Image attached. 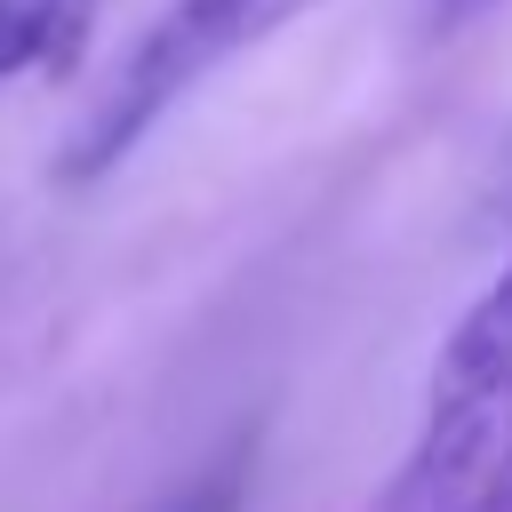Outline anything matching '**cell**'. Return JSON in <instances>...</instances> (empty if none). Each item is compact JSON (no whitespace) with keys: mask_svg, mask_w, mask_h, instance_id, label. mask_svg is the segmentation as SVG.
Instances as JSON below:
<instances>
[{"mask_svg":"<svg viewBox=\"0 0 512 512\" xmlns=\"http://www.w3.org/2000/svg\"><path fill=\"white\" fill-rule=\"evenodd\" d=\"M496 480H512V256L448 328L408 464L368 512H464Z\"/></svg>","mask_w":512,"mask_h":512,"instance_id":"cell-1","label":"cell"},{"mask_svg":"<svg viewBox=\"0 0 512 512\" xmlns=\"http://www.w3.org/2000/svg\"><path fill=\"white\" fill-rule=\"evenodd\" d=\"M304 8H320V0H168L152 24H144V40L112 64V80L88 96V112L64 128V144H56V184H96V176H112L192 88H208L224 64H240L248 48H264L272 32H288Z\"/></svg>","mask_w":512,"mask_h":512,"instance_id":"cell-2","label":"cell"},{"mask_svg":"<svg viewBox=\"0 0 512 512\" xmlns=\"http://www.w3.org/2000/svg\"><path fill=\"white\" fill-rule=\"evenodd\" d=\"M96 16H104V0H0V80L64 72L88 48Z\"/></svg>","mask_w":512,"mask_h":512,"instance_id":"cell-3","label":"cell"},{"mask_svg":"<svg viewBox=\"0 0 512 512\" xmlns=\"http://www.w3.org/2000/svg\"><path fill=\"white\" fill-rule=\"evenodd\" d=\"M248 464H256L248 440H232L216 464H200V472H192L176 496H160L152 512H248Z\"/></svg>","mask_w":512,"mask_h":512,"instance_id":"cell-4","label":"cell"},{"mask_svg":"<svg viewBox=\"0 0 512 512\" xmlns=\"http://www.w3.org/2000/svg\"><path fill=\"white\" fill-rule=\"evenodd\" d=\"M504 0H432V32H464V24H480V16H496Z\"/></svg>","mask_w":512,"mask_h":512,"instance_id":"cell-5","label":"cell"},{"mask_svg":"<svg viewBox=\"0 0 512 512\" xmlns=\"http://www.w3.org/2000/svg\"><path fill=\"white\" fill-rule=\"evenodd\" d=\"M464 512H512V480H496V488H488L480 504H464Z\"/></svg>","mask_w":512,"mask_h":512,"instance_id":"cell-6","label":"cell"},{"mask_svg":"<svg viewBox=\"0 0 512 512\" xmlns=\"http://www.w3.org/2000/svg\"><path fill=\"white\" fill-rule=\"evenodd\" d=\"M504 184H512V168H504ZM504 200H512V192H504Z\"/></svg>","mask_w":512,"mask_h":512,"instance_id":"cell-7","label":"cell"}]
</instances>
